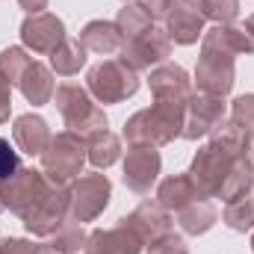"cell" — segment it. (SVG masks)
<instances>
[{"label": "cell", "mask_w": 254, "mask_h": 254, "mask_svg": "<svg viewBox=\"0 0 254 254\" xmlns=\"http://www.w3.org/2000/svg\"><path fill=\"white\" fill-rule=\"evenodd\" d=\"M184 127V110L169 104H151L148 110L133 113L125 122V139L130 145H169L181 136Z\"/></svg>", "instance_id": "6da1fadb"}, {"label": "cell", "mask_w": 254, "mask_h": 254, "mask_svg": "<svg viewBox=\"0 0 254 254\" xmlns=\"http://www.w3.org/2000/svg\"><path fill=\"white\" fill-rule=\"evenodd\" d=\"M54 104H57V110H60V116H63L65 127H68L71 133L83 136V139H89L92 133L110 127L107 113L92 101L89 89H83L80 83H63V86H57Z\"/></svg>", "instance_id": "7a4b0ae2"}, {"label": "cell", "mask_w": 254, "mask_h": 254, "mask_svg": "<svg viewBox=\"0 0 254 254\" xmlns=\"http://www.w3.org/2000/svg\"><path fill=\"white\" fill-rule=\"evenodd\" d=\"M86 89L98 104H122L139 92V74L122 60H101L89 68Z\"/></svg>", "instance_id": "3957f363"}, {"label": "cell", "mask_w": 254, "mask_h": 254, "mask_svg": "<svg viewBox=\"0 0 254 254\" xmlns=\"http://www.w3.org/2000/svg\"><path fill=\"white\" fill-rule=\"evenodd\" d=\"M86 160H89L86 139L77 136V133H71V130H63L45 148V154H42V172L54 184H68V181L80 178Z\"/></svg>", "instance_id": "277c9868"}, {"label": "cell", "mask_w": 254, "mask_h": 254, "mask_svg": "<svg viewBox=\"0 0 254 254\" xmlns=\"http://www.w3.org/2000/svg\"><path fill=\"white\" fill-rule=\"evenodd\" d=\"M237 160H240L237 154L225 151L219 142L210 139L207 145H201V148L195 151L192 166H190V175H192V181L198 184V190L204 192L207 198H219L222 184H225V178L231 175V169H234Z\"/></svg>", "instance_id": "5b68a950"}, {"label": "cell", "mask_w": 254, "mask_h": 254, "mask_svg": "<svg viewBox=\"0 0 254 254\" xmlns=\"http://www.w3.org/2000/svg\"><path fill=\"white\" fill-rule=\"evenodd\" d=\"M51 184L54 181L45 172H39V169H18L12 178H6L0 184V204H3V210H9L18 219H24L39 204V198L48 192Z\"/></svg>", "instance_id": "8992f818"}, {"label": "cell", "mask_w": 254, "mask_h": 254, "mask_svg": "<svg viewBox=\"0 0 254 254\" xmlns=\"http://www.w3.org/2000/svg\"><path fill=\"white\" fill-rule=\"evenodd\" d=\"M68 216H71V195H68V187H65V184H51L48 192L39 198V204H36L21 222H24L27 234L48 240Z\"/></svg>", "instance_id": "52a82bcc"}, {"label": "cell", "mask_w": 254, "mask_h": 254, "mask_svg": "<svg viewBox=\"0 0 254 254\" xmlns=\"http://www.w3.org/2000/svg\"><path fill=\"white\" fill-rule=\"evenodd\" d=\"M119 54H122L119 60L127 63L133 71H154L157 65H163L172 57V39L160 27H148L145 33L127 39Z\"/></svg>", "instance_id": "ba28073f"}, {"label": "cell", "mask_w": 254, "mask_h": 254, "mask_svg": "<svg viewBox=\"0 0 254 254\" xmlns=\"http://www.w3.org/2000/svg\"><path fill=\"white\" fill-rule=\"evenodd\" d=\"M68 195H71V216L77 222H95L107 210L113 187H110L107 175L92 172V175L74 178V184L68 187Z\"/></svg>", "instance_id": "9c48e42d"}, {"label": "cell", "mask_w": 254, "mask_h": 254, "mask_svg": "<svg viewBox=\"0 0 254 254\" xmlns=\"http://www.w3.org/2000/svg\"><path fill=\"white\" fill-rule=\"evenodd\" d=\"M237 83V68H234V57H225L219 51L201 48V57L195 65V86L201 95H213V98H225L231 95Z\"/></svg>", "instance_id": "30bf717a"}, {"label": "cell", "mask_w": 254, "mask_h": 254, "mask_svg": "<svg viewBox=\"0 0 254 254\" xmlns=\"http://www.w3.org/2000/svg\"><path fill=\"white\" fill-rule=\"evenodd\" d=\"M148 86H151V95L157 104H169V107H178L187 113V104L195 95L192 92V80L190 74L181 68V65L163 63L157 65L151 74H148Z\"/></svg>", "instance_id": "8fae6325"}, {"label": "cell", "mask_w": 254, "mask_h": 254, "mask_svg": "<svg viewBox=\"0 0 254 254\" xmlns=\"http://www.w3.org/2000/svg\"><path fill=\"white\" fill-rule=\"evenodd\" d=\"M160 169H163V157L154 145H130L125 157V187L136 195H145L151 192V187L157 184L160 178Z\"/></svg>", "instance_id": "7c38bea8"}, {"label": "cell", "mask_w": 254, "mask_h": 254, "mask_svg": "<svg viewBox=\"0 0 254 254\" xmlns=\"http://www.w3.org/2000/svg\"><path fill=\"white\" fill-rule=\"evenodd\" d=\"M225 122V98H213V95H201L195 92L187 104L184 113V127H181V139H201L210 136L213 127H219Z\"/></svg>", "instance_id": "4fadbf2b"}, {"label": "cell", "mask_w": 254, "mask_h": 254, "mask_svg": "<svg viewBox=\"0 0 254 254\" xmlns=\"http://www.w3.org/2000/svg\"><path fill=\"white\" fill-rule=\"evenodd\" d=\"M65 39V24L63 18H57L54 12H39V15H27L21 24V42L27 51L33 54H54Z\"/></svg>", "instance_id": "5bb4252c"}, {"label": "cell", "mask_w": 254, "mask_h": 254, "mask_svg": "<svg viewBox=\"0 0 254 254\" xmlns=\"http://www.w3.org/2000/svg\"><path fill=\"white\" fill-rule=\"evenodd\" d=\"M204 9L201 0H175V6L166 15V33L172 45H195L204 36Z\"/></svg>", "instance_id": "9a60e30c"}, {"label": "cell", "mask_w": 254, "mask_h": 254, "mask_svg": "<svg viewBox=\"0 0 254 254\" xmlns=\"http://www.w3.org/2000/svg\"><path fill=\"white\" fill-rule=\"evenodd\" d=\"M122 222H125L145 246H151L154 240H160L163 234L172 231V216H169V210H166L160 201H142V204H139L130 216H125Z\"/></svg>", "instance_id": "2e32d148"}, {"label": "cell", "mask_w": 254, "mask_h": 254, "mask_svg": "<svg viewBox=\"0 0 254 254\" xmlns=\"http://www.w3.org/2000/svg\"><path fill=\"white\" fill-rule=\"evenodd\" d=\"M201 48H210V51H219V54L237 60V57H252L254 39L249 36V30L240 27V24H216V27L204 30Z\"/></svg>", "instance_id": "e0dca14e"}, {"label": "cell", "mask_w": 254, "mask_h": 254, "mask_svg": "<svg viewBox=\"0 0 254 254\" xmlns=\"http://www.w3.org/2000/svg\"><path fill=\"white\" fill-rule=\"evenodd\" d=\"M12 139H15V145H18L24 154H30V157H42L45 148L51 145L54 133H51V127H48V122H45L42 116H36V113H24V116H18L15 125H12Z\"/></svg>", "instance_id": "ac0fdd59"}, {"label": "cell", "mask_w": 254, "mask_h": 254, "mask_svg": "<svg viewBox=\"0 0 254 254\" xmlns=\"http://www.w3.org/2000/svg\"><path fill=\"white\" fill-rule=\"evenodd\" d=\"M198 198H207L204 192L198 190V184L192 181L190 172H181V175H169L160 187H157V201L169 210V213H178L184 210L187 204L198 201Z\"/></svg>", "instance_id": "d6986e66"}, {"label": "cell", "mask_w": 254, "mask_h": 254, "mask_svg": "<svg viewBox=\"0 0 254 254\" xmlns=\"http://www.w3.org/2000/svg\"><path fill=\"white\" fill-rule=\"evenodd\" d=\"M80 45H83L89 54L113 57V54H119V51H122L125 36L119 33L116 21H89V24L80 30Z\"/></svg>", "instance_id": "ffe728a7"}, {"label": "cell", "mask_w": 254, "mask_h": 254, "mask_svg": "<svg viewBox=\"0 0 254 254\" xmlns=\"http://www.w3.org/2000/svg\"><path fill=\"white\" fill-rule=\"evenodd\" d=\"M18 89H21V95H24L27 104L45 107V104L54 101V92H57V86H54V71H51L48 65H42V63L33 60V63L27 65V71H24Z\"/></svg>", "instance_id": "44dd1931"}, {"label": "cell", "mask_w": 254, "mask_h": 254, "mask_svg": "<svg viewBox=\"0 0 254 254\" xmlns=\"http://www.w3.org/2000/svg\"><path fill=\"white\" fill-rule=\"evenodd\" d=\"M175 216H178V225H181V231H184L187 237H201V234H207V231L219 222V210L213 207L210 198L192 201L184 210H178Z\"/></svg>", "instance_id": "7402d4cb"}, {"label": "cell", "mask_w": 254, "mask_h": 254, "mask_svg": "<svg viewBox=\"0 0 254 254\" xmlns=\"http://www.w3.org/2000/svg\"><path fill=\"white\" fill-rule=\"evenodd\" d=\"M86 151H89V163L101 172V169H110L122 157V139L113 130H98L86 139Z\"/></svg>", "instance_id": "603a6c76"}, {"label": "cell", "mask_w": 254, "mask_h": 254, "mask_svg": "<svg viewBox=\"0 0 254 254\" xmlns=\"http://www.w3.org/2000/svg\"><path fill=\"white\" fill-rule=\"evenodd\" d=\"M252 190H254V163L249 160V154H246V157H240V160L234 163L231 175H228V178H225V184H222L219 198H222L225 204H231V201H237V198L249 195Z\"/></svg>", "instance_id": "cb8c5ba5"}, {"label": "cell", "mask_w": 254, "mask_h": 254, "mask_svg": "<svg viewBox=\"0 0 254 254\" xmlns=\"http://www.w3.org/2000/svg\"><path fill=\"white\" fill-rule=\"evenodd\" d=\"M86 240H89V234L83 231V222H77L74 216H68L63 225L48 237V246L60 254H80L83 246H86Z\"/></svg>", "instance_id": "d4e9b609"}, {"label": "cell", "mask_w": 254, "mask_h": 254, "mask_svg": "<svg viewBox=\"0 0 254 254\" xmlns=\"http://www.w3.org/2000/svg\"><path fill=\"white\" fill-rule=\"evenodd\" d=\"M95 234H98V240L104 243V249L110 254H142V240L127 228L125 222L119 219V225L116 228H95Z\"/></svg>", "instance_id": "484cf974"}, {"label": "cell", "mask_w": 254, "mask_h": 254, "mask_svg": "<svg viewBox=\"0 0 254 254\" xmlns=\"http://www.w3.org/2000/svg\"><path fill=\"white\" fill-rule=\"evenodd\" d=\"M86 54L89 51L80 45V39H65L63 45L51 54V71L63 74V77H71V74H77L86 65Z\"/></svg>", "instance_id": "4316f807"}, {"label": "cell", "mask_w": 254, "mask_h": 254, "mask_svg": "<svg viewBox=\"0 0 254 254\" xmlns=\"http://www.w3.org/2000/svg\"><path fill=\"white\" fill-rule=\"evenodd\" d=\"M222 222L237 231V234H246L254 228V190L231 204H225V213H222Z\"/></svg>", "instance_id": "83f0119b"}, {"label": "cell", "mask_w": 254, "mask_h": 254, "mask_svg": "<svg viewBox=\"0 0 254 254\" xmlns=\"http://www.w3.org/2000/svg\"><path fill=\"white\" fill-rule=\"evenodd\" d=\"M116 27H119V33L125 36V42H127V39L145 33L148 27H154V21H151V15H148L139 3H125V9H119Z\"/></svg>", "instance_id": "f1b7e54d"}, {"label": "cell", "mask_w": 254, "mask_h": 254, "mask_svg": "<svg viewBox=\"0 0 254 254\" xmlns=\"http://www.w3.org/2000/svg\"><path fill=\"white\" fill-rule=\"evenodd\" d=\"M30 63H33V60L27 57L24 48H6V51H0V71H3V77H6L12 86L21 83V77H24V71H27Z\"/></svg>", "instance_id": "f546056e"}, {"label": "cell", "mask_w": 254, "mask_h": 254, "mask_svg": "<svg viewBox=\"0 0 254 254\" xmlns=\"http://www.w3.org/2000/svg\"><path fill=\"white\" fill-rule=\"evenodd\" d=\"M201 9L213 24H234L240 15V0H201Z\"/></svg>", "instance_id": "4dcf8cb0"}, {"label": "cell", "mask_w": 254, "mask_h": 254, "mask_svg": "<svg viewBox=\"0 0 254 254\" xmlns=\"http://www.w3.org/2000/svg\"><path fill=\"white\" fill-rule=\"evenodd\" d=\"M231 122H237L246 133H252L254 130V95L234 98V104H231Z\"/></svg>", "instance_id": "1f68e13d"}, {"label": "cell", "mask_w": 254, "mask_h": 254, "mask_svg": "<svg viewBox=\"0 0 254 254\" xmlns=\"http://www.w3.org/2000/svg\"><path fill=\"white\" fill-rule=\"evenodd\" d=\"M145 254H190V246H187L184 237H178V234L169 231V234H163L160 240H154Z\"/></svg>", "instance_id": "d6a6232c"}, {"label": "cell", "mask_w": 254, "mask_h": 254, "mask_svg": "<svg viewBox=\"0 0 254 254\" xmlns=\"http://www.w3.org/2000/svg\"><path fill=\"white\" fill-rule=\"evenodd\" d=\"M21 169V160H18V151L6 142V139H0V184L6 181V178H12L15 172Z\"/></svg>", "instance_id": "836d02e7"}, {"label": "cell", "mask_w": 254, "mask_h": 254, "mask_svg": "<svg viewBox=\"0 0 254 254\" xmlns=\"http://www.w3.org/2000/svg\"><path fill=\"white\" fill-rule=\"evenodd\" d=\"M39 246L30 240H18V237H6L0 240V254H36Z\"/></svg>", "instance_id": "e575fe53"}, {"label": "cell", "mask_w": 254, "mask_h": 254, "mask_svg": "<svg viewBox=\"0 0 254 254\" xmlns=\"http://www.w3.org/2000/svg\"><path fill=\"white\" fill-rule=\"evenodd\" d=\"M9 113H12V83L0 71V127L9 122Z\"/></svg>", "instance_id": "d590c367"}, {"label": "cell", "mask_w": 254, "mask_h": 254, "mask_svg": "<svg viewBox=\"0 0 254 254\" xmlns=\"http://www.w3.org/2000/svg\"><path fill=\"white\" fill-rule=\"evenodd\" d=\"M148 15H151V21H157V18H166L169 15V9L175 6V0H136Z\"/></svg>", "instance_id": "8d00e7d4"}, {"label": "cell", "mask_w": 254, "mask_h": 254, "mask_svg": "<svg viewBox=\"0 0 254 254\" xmlns=\"http://www.w3.org/2000/svg\"><path fill=\"white\" fill-rule=\"evenodd\" d=\"M48 3H51V0H18V6H21L27 15H39V12H45Z\"/></svg>", "instance_id": "74e56055"}, {"label": "cell", "mask_w": 254, "mask_h": 254, "mask_svg": "<svg viewBox=\"0 0 254 254\" xmlns=\"http://www.w3.org/2000/svg\"><path fill=\"white\" fill-rule=\"evenodd\" d=\"M83 254H110L107 249H104V243L98 240V234L92 231L89 234V240H86V246H83Z\"/></svg>", "instance_id": "f35d334b"}, {"label": "cell", "mask_w": 254, "mask_h": 254, "mask_svg": "<svg viewBox=\"0 0 254 254\" xmlns=\"http://www.w3.org/2000/svg\"><path fill=\"white\" fill-rule=\"evenodd\" d=\"M243 27L249 30V36H252V39H254V12H252V15H249V18H246V24H243Z\"/></svg>", "instance_id": "ab89813d"}, {"label": "cell", "mask_w": 254, "mask_h": 254, "mask_svg": "<svg viewBox=\"0 0 254 254\" xmlns=\"http://www.w3.org/2000/svg\"><path fill=\"white\" fill-rule=\"evenodd\" d=\"M249 160L254 163V130L249 133Z\"/></svg>", "instance_id": "60d3db41"}, {"label": "cell", "mask_w": 254, "mask_h": 254, "mask_svg": "<svg viewBox=\"0 0 254 254\" xmlns=\"http://www.w3.org/2000/svg\"><path fill=\"white\" fill-rule=\"evenodd\" d=\"M252 252H254V234H252Z\"/></svg>", "instance_id": "b9f144b4"}, {"label": "cell", "mask_w": 254, "mask_h": 254, "mask_svg": "<svg viewBox=\"0 0 254 254\" xmlns=\"http://www.w3.org/2000/svg\"><path fill=\"white\" fill-rule=\"evenodd\" d=\"M0 213H3V204H0Z\"/></svg>", "instance_id": "7bdbcfd3"}, {"label": "cell", "mask_w": 254, "mask_h": 254, "mask_svg": "<svg viewBox=\"0 0 254 254\" xmlns=\"http://www.w3.org/2000/svg\"><path fill=\"white\" fill-rule=\"evenodd\" d=\"M125 3H127V0H125Z\"/></svg>", "instance_id": "ee69618b"}]
</instances>
